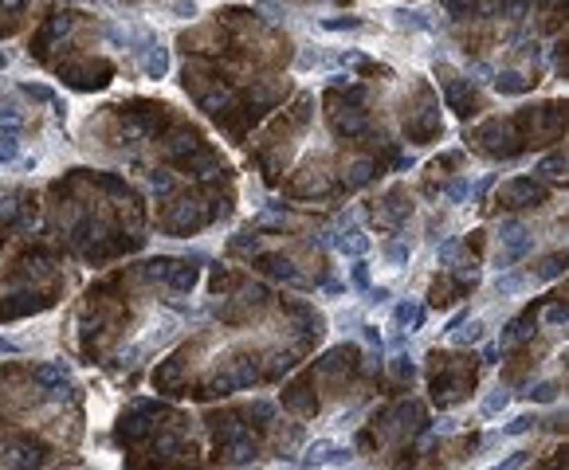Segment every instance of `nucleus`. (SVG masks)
<instances>
[{"label": "nucleus", "mask_w": 569, "mask_h": 470, "mask_svg": "<svg viewBox=\"0 0 569 470\" xmlns=\"http://www.w3.org/2000/svg\"><path fill=\"white\" fill-rule=\"evenodd\" d=\"M350 451L346 447H338L334 439H315V443L306 447V455H303V470H318V467H346L350 462Z\"/></svg>", "instance_id": "f257e3e1"}, {"label": "nucleus", "mask_w": 569, "mask_h": 470, "mask_svg": "<svg viewBox=\"0 0 569 470\" xmlns=\"http://www.w3.org/2000/svg\"><path fill=\"white\" fill-rule=\"evenodd\" d=\"M330 247H334V251H342V255L362 259V255L369 251V239H365L362 228H350V231H342V235H330Z\"/></svg>", "instance_id": "f03ea898"}, {"label": "nucleus", "mask_w": 569, "mask_h": 470, "mask_svg": "<svg viewBox=\"0 0 569 470\" xmlns=\"http://www.w3.org/2000/svg\"><path fill=\"white\" fill-rule=\"evenodd\" d=\"M530 251H534V235H526V231H522L519 239H510L507 247L495 255V266H498V271H507V266H514L519 259H526Z\"/></svg>", "instance_id": "7ed1b4c3"}, {"label": "nucleus", "mask_w": 569, "mask_h": 470, "mask_svg": "<svg viewBox=\"0 0 569 470\" xmlns=\"http://www.w3.org/2000/svg\"><path fill=\"white\" fill-rule=\"evenodd\" d=\"M138 63H142V71H146L149 79H161V75H165V67H169V55H165V48L153 39V43L138 55Z\"/></svg>", "instance_id": "20e7f679"}, {"label": "nucleus", "mask_w": 569, "mask_h": 470, "mask_svg": "<svg viewBox=\"0 0 569 470\" xmlns=\"http://www.w3.org/2000/svg\"><path fill=\"white\" fill-rule=\"evenodd\" d=\"M393 317H397V326H409V329H420L424 326V306L416 298H404L397 306V310H393Z\"/></svg>", "instance_id": "39448f33"}, {"label": "nucleus", "mask_w": 569, "mask_h": 470, "mask_svg": "<svg viewBox=\"0 0 569 470\" xmlns=\"http://www.w3.org/2000/svg\"><path fill=\"white\" fill-rule=\"evenodd\" d=\"M507 404H510V392H507V388H495V392H487V396H483L479 415H483V420H495V415L507 411Z\"/></svg>", "instance_id": "423d86ee"}, {"label": "nucleus", "mask_w": 569, "mask_h": 470, "mask_svg": "<svg viewBox=\"0 0 569 470\" xmlns=\"http://www.w3.org/2000/svg\"><path fill=\"white\" fill-rule=\"evenodd\" d=\"M24 126V110L16 106V102H4L0 106V133H16Z\"/></svg>", "instance_id": "0eeeda50"}, {"label": "nucleus", "mask_w": 569, "mask_h": 470, "mask_svg": "<svg viewBox=\"0 0 569 470\" xmlns=\"http://www.w3.org/2000/svg\"><path fill=\"white\" fill-rule=\"evenodd\" d=\"M495 290L503 294V298H510V294H522V290H526V275H522V271L498 275V278H495Z\"/></svg>", "instance_id": "6e6552de"}, {"label": "nucleus", "mask_w": 569, "mask_h": 470, "mask_svg": "<svg viewBox=\"0 0 569 470\" xmlns=\"http://www.w3.org/2000/svg\"><path fill=\"white\" fill-rule=\"evenodd\" d=\"M67 364L63 361H51V364H44V369H36V384H59V380H67Z\"/></svg>", "instance_id": "1a4fd4ad"}, {"label": "nucleus", "mask_w": 569, "mask_h": 470, "mask_svg": "<svg viewBox=\"0 0 569 470\" xmlns=\"http://www.w3.org/2000/svg\"><path fill=\"white\" fill-rule=\"evenodd\" d=\"M451 341L456 345H479L483 341V322H467L463 329H451Z\"/></svg>", "instance_id": "9d476101"}, {"label": "nucleus", "mask_w": 569, "mask_h": 470, "mask_svg": "<svg viewBox=\"0 0 569 470\" xmlns=\"http://www.w3.org/2000/svg\"><path fill=\"white\" fill-rule=\"evenodd\" d=\"M526 396L538 400V404H554V400H557V380H542V384H534Z\"/></svg>", "instance_id": "9b49d317"}, {"label": "nucleus", "mask_w": 569, "mask_h": 470, "mask_svg": "<svg viewBox=\"0 0 569 470\" xmlns=\"http://www.w3.org/2000/svg\"><path fill=\"white\" fill-rule=\"evenodd\" d=\"M526 462H530V451H510V455L503 458V462H495L491 470H522Z\"/></svg>", "instance_id": "f8f14e48"}, {"label": "nucleus", "mask_w": 569, "mask_h": 470, "mask_svg": "<svg viewBox=\"0 0 569 470\" xmlns=\"http://www.w3.org/2000/svg\"><path fill=\"white\" fill-rule=\"evenodd\" d=\"M0 157H4V165L20 157V141H16V133H0Z\"/></svg>", "instance_id": "ddd939ff"}, {"label": "nucleus", "mask_w": 569, "mask_h": 470, "mask_svg": "<svg viewBox=\"0 0 569 470\" xmlns=\"http://www.w3.org/2000/svg\"><path fill=\"white\" fill-rule=\"evenodd\" d=\"M350 282H353V290H369V263H365V259H357V263H353Z\"/></svg>", "instance_id": "4468645a"}, {"label": "nucleus", "mask_w": 569, "mask_h": 470, "mask_svg": "<svg viewBox=\"0 0 569 470\" xmlns=\"http://www.w3.org/2000/svg\"><path fill=\"white\" fill-rule=\"evenodd\" d=\"M385 259H389L393 266L409 263V243H397V239H393V243H385Z\"/></svg>", "instance_id": "2eb2a0df"}, {"label": "nucleus", "mask_w": 569, "mask_h": 470, "mask_svg": "<svg viewBox=\"0 0 569 470\" xmlns=\"http://www.w3.org/2000/svg\"><path fill=\"white\" fill-rule=\"evenodd\" d=\"M460 247H463V243H460V235H451L448 243H440V266H451V263H456V255H460Z\"/></svg>", "instance_id": "dca6fc26"}, {"label": "nucleus", "mask_w": 569, "mask_h": 470, "mask_svg": "<svg viewBox=\"0 0 569 470\" xmlns=\"http://www.w3.org/2000/svg\"><path fill=\"white\" fill-rule=\"evenodd\" d=\"M467 196H472V181H467V177L451 181V188H448V200H451V204H463Z\"/></svg>", "instance_id": "f3484780"}, {"label": "nucleus", "mask_w": 569, "mask_h": 470, "mask_svg": "<svg viewBox=\"0 0 569 470\" xmlns=\"http://www.w3.org/2000/svg\"><path fill=\"white\" fill-rule=\"evenodd\" d=\"M526 431H534V415H514V420L503 427V435H526Z\"/></svg>", "instance_id": "a211bd4d"}, {"label": "nucleus", "mask_w": 569, "mask_h": 470, "mask_svg": "<svg viewBox=\"0 0 569 470\" xmlns=\"http://www.w3.org/2000/svg\"><path fill=\"white\" fill-rule=\"evenodd\" d=\"M322 28L326 32H362L365 20H322Z\"/></svg>", "instance_id": "6ab92c4d"}, {"label": "nucleus", "mask_w": 569, "mask_h": 470, "mask_svg": "<svg viewBox=\"0 0 569 470\" xmlns=\"http://www.w3.org/2000/svg\"><path fill=\"white\" fill-rule=\"evenodd\" d=\"M557 275H561V255L545 259V263L538 266V271H534V278H542V282H545V278H557Z\"/></svg>", "instance_id": "aec40b11"}, {"label": "nucleus", "mask_w": 569, "mask_h": 470, "mask_svg": "<svg viewBox=\"0 0 569 470\" xmlns=\"http://www.w3.org/2000/svg\"><path fill=\"white\" fill-rule=\"evenodd\" d=\"M365 302H369V306H385V302H389V286H369V290H365Z\"/></svg>", "instance_id": "412c9836"}, {"label": "nucleus", "mask_w": 569, "mask_h": 470, "mask_svg": "<svg viewBox=\"0 0 569 470\" xmlns=\"http://www.w3.org/2000/svg\"><path fill=\"white\" fill-rule=\"evenodd\" d=\"M318 63H322V55H318V51H310V48H306L303 55H299V63H295V67H299V71H310V67H318Z\"/></svg>", "instance_id": "4be33fe9"}, {"label": "nucleus", "mask_w": 569, "mask_h": 470, "mask_svg": "<svg viewBox=\"0 0 569 470\" xmlns=\"http://www.w3.org/2000/svg\"><path fill=\"white\" fill-rule=\"evenodd\" d=\"M566 306H550V310H545V326H566Z\"/></svg>", "instance_id": "5701e85b"}, {"label": "nucleus", "mask_w": 569, "mask_h": 470, "mask_svg": "<svg viewBox=\"0 0 569 470\" xmlns=\"http://www.w3.org/2000/svg\"><path fill=\"white\" fill-rule=\"evenodd\" d=\"M561 165H566V157L554 153L550 161H542V165H538V173H542V177H554V169H561Z\"/></svg>", "instance_id": "b1692460"}, {"label": "nucleus", "mask_w": 569, "mask_h": 470, "mask_svg": "<svg viewBox=\"0 0 569 470\" xmlns=\"http://www.w3.org/2000/svg\"><path fill=\"white\" fill-rule=\"evenodd\" d=\"M357 329H362V341H365V345H373V349H381V333H377V326H365V322H362Z\"/></svg>", "instance_id": "393cba45"}, {"label": "nucleus", "mask_w": 569, "mask_h": 470, "mask_svg": "<svg viewBox=\"0 0 569 470\" xmlns=\"http://www.w3.org/2000/svg\"><path fill=\"white\" fill-rule=\"evenodd\" d=\"M346 326H362V313H342V317H338V329H346Z\"/></svg>", "instance_id": "a878e982"}, {"label": "nucleus", "mask_w": 569, "mask_h": 470, "mask_svg": "<svg viewBox=\"0 0 569 470\" xmlns=\"http://www.w3.org/2000/svg\"><path fill=\"white\" fill-rule=\"evenodd\" d=\"M412 373H416V364L409 357H397V376H412Z\"/></svg>", "instance_id": "bb28decb"}, {"label": "nucleus", "mask_w": 569, "mask_h": 470, "mask_svg": "<svg viewBox=\"0 0 569 470\" xmlns=\"http://www.w3.org/2000/svg\"><path fill=\"white\" fill-rule=\"evenodd\" d=\"M483 364H498V345H483Z\"/></svg>", "instance_id": "cd10ccee"}, {"label": "nucleus", "mask_w": 569, "mask_h": 470, "mask_svg": "<svg viewBox=\"0 0 569 470\" xmlns=\"http://www.w3.org/2000/svg\"><path fill=\"white\" fill-rule=\"evenodd\" d=\"M0 353H20V341H8V337H0Z\"/></svg>", "instance_id": "c85d7f7f"}, {"label": "nucleus", "mask_w": 569, "mask_h": 470, "mask_svg": "<svg viewBox=\"0 0 569 470\" xmlns=\"http://www.w3.org/2000/svg\"><path fill=\"white\" fill-rule=\"evenodd\" d=\"M283 470H303V467H283Z\"/></svg>", "instance_id": "c756f323"}, {"label": "nucleus", "mask_w": 569, "mask_h": 470, "mask_svg": "<svg viewBox=\"0 0 569 470\" xmlns=\"http://www.w3.org/2000/svg\"><path fill=\"white\" fill-rule=\"evenodd\" d=\"M0 165H4V157H0Z\"/></svg>", "instance_id": "7c9ffc66"}]
</instances>
